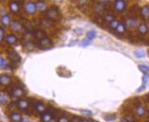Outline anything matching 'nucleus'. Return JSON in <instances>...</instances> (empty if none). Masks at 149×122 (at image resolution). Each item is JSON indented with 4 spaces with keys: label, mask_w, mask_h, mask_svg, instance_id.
<instances>
[{
    "label": "nucleus",
    "mask_w": 149,
    "mask_h": 122,
    "mask_svg": "<svg viewBox=\"0 0 149 122\" xmlns=\"http://www.w3.org/2000/svg\"><path fill=\"white\" fill-rule=\"evenodd\" d=\"M10 30L14 32H17V33H20L21 31L23 29V25L18 21H13L11 22L10 25Z\"/></svg>",
    "instance_id": "8"
},
{
    "label": "nucleus",
    "mask_w": 149,
    "mask_h": 122,
    "mask_svg": "<svg viewBox=\"0 0 149 122\" xmlns=\"http://www.w3.org/2000/svg\"><path fill=\"white\" fill-rule=\"evenodd\" d=\"M118 24H119V22L117 20H116L115 18H114V20H112V21H111L110 23V28L112 29V30H116Z\"/></svg>",
    "instance_id": "29"
},
{
    "label": "nucleus",
    "mask_w": 149,
    "mask_h": 122,
    "mask_svg": "<svg viewBox=\"0 0 149 122\" xmlns=\"http://www.w3.org/2000/svg\"><path fill=\"white\" fill-rule=\"evenodd\" d=\"M71 121H94V120H86L84 118L80 117L74 116L72 118Z\"/></svg>",
    "instance_id": "28"
},
{
    "label": "nucleus",
    "mask_w": 149,
    "mask_h": 122,
    "mask_svg": "<svg viewBox=\"0 0 149 122\" xmlns=\"http://www.w3.org/2000/svg\"><path fill=\"white\" fill-rule=\"evenodd\" d=\"M53 42L49 38L45 36L39 40V47L41 50H49L53 48Z\"/></svg>",
    "instance_id": "2"
},
{
    "label": "nucleus",
    "mask_w": 149,
    "mask_h": 122,
    "mask_svg": "<svg viewBox=\"0 0 149 122\" xmlns=\"http://www.w3.org/2000/svg\"><path fill=\"white\" fill-rule=\"evenodd\" d=\"M114 19V15H106L103 17L104 21L107 22V23H110V22Z\"/></svg>",
    "instance_id": "31"
},
{
    "label": "nucleus",
    "mask_w": 149,
    "mask_h": 122,
    "mask_svg": "<svg viewBox=\"0 0 149 122\" xmlns=\"http://www.w3.org/2000/svg\"><path fill=\"white\" fill-rule=\"evenodd\" d=\"M138 68L144 74H149V68L148 66H144V65H140L138 66Z\"/></svg>",
    "instance_id": "27"
},
{
    "label": "nucleus",
    "mask_w": 149,
    "mask_h": 122,
    "mask_svg": "<svg viewBox=\"0 0 149 122\" xmlns=\"http://www.w3.org/2000/svg\"><path fill=\"white\" fill-rule=\"evenodd\" d=\"M6 41L8 45H13V44H15L17 42L18 39H17L16 36L14 35V34H9L6 36Z\"/></svg>",
    "instance_id": "13"
},
{
    "label": "nucleus",
    "mask_w": 149,
    "mask_h": 122,
    "mask_svg": "<svg viewBox=\"0 0 149 122\" xmlns=\"http://www.w3.org/2000/svg\"><path fill=\"white\" fill-rule=\"evenodd\" d=\"M23 49L27 52H31L34 49V43L31 40L27 41L23 45Z\"/></svg>",
    "instance_id": "20"
},
{
    "label": "nucleus",
    "mask_w": 149,
    "mask_h": 122,
    "mask_svg": "<svg viewBox=\"0 0 149 122\" xmlns=\"http://www.w3.org/2000/svg\"><path fill=\"white\" fill-rule=\"evenodd\" d=\"M58 121H59V122H67V121H68V119H67L66 117L63 116V117H61L59 118Z\"/></svg>",
    "instance_id": "38"
},
{
    "label": "nucleus",
    "mask_w": 149,
    "mask_h": 122,
    "mask_svg": "<svg viewBox=\"0 0 149 122\" xmlns=\"http://www.w3.org/2000/svg\"><path fill=\"white\" fill-rule=\"evenodd\" d=\"M105 120H106V121H114V120L116 119V115L109 114V115H107V117H105Z\"/></svg>",
    "instance_id": "34"
},
{
    "label": "nucleus",
    "mask_w": 149,
    "mask_h": 122,
    "mask_svg": "<svg viewBox=\"0 0 149 122\" xmlns=\"http://www.w3.org/2000/svg\"><path fill=\"white\" fill-rule=\"evenodd\" d=\"M34 109L36 110V112L42 114L45 111H46V108L45 104L41 102H37L34 104Z\"/></svg>",
    "instance_id": "12"
},
{
    "label": "nucleus",
    "mask_w": 149,
    "mask_h": 122,
    "mask_svg": "<svg viewBox=\"0 0 149 122\" xmlns=\"http://www.w3.org/2000/svg\"><path fill=\"white\" fill-rule=\"evenodd\" d=\"M140 15L142 18L144 20H147L149 18V6H144L141 8L140 10Z\"/></svg>",
    "instance_id": "14"
},
{
    "label": "nucleus",
    "mask_w": 149,
    "mask_h": 122,
    "mask_svg": "<svg viewBox=\"0 0 149 122\" xmlns=\"http://www.w3.org/2000/svg\"><path fill=\"white\" fill-rule=\"evenodd\" d=\"M10 101V97L6 93L0 92V104H7Z\"/></svg>",
    "instance_id": "15"
},
{
    "label": "nucleus",
    "mask_w": 149,
    "mask_h": 122,
    "mask_svg": "<svg viewBox=\"0 0 149 122\" xmlns=\"http://www.w3.org/2000/svg\"><path fill=\"white\" fill-rule=\"evenodd\" d=\"M98 3H107V1H108V0H98Z\"/></svg>",
    "instance_id": "41"
},
{
    "label": "nucleus",
    "mask_w": 149,
    "mask_h": 122,
    "mask_svg": "<svg viewBox=\"0 0 149 122\" xmlns=\"http://www.w3.org/2000/svg\"><path fill=\"white\" fill-rule=\"evenodd\" d=\"M3 37H4V32L1 27H0V43L3 40Z\"/></svg>",
    "instance_id": "37"
},
{
    "label": "nucleus",
    "mask_w": 149,
    "mask_h": 122,
    "mask_svg": "<svg viewBox=\"0 0 149 122\" xmlns=\"http://www.w3.org/2000/svg\"><path fill=\"white\" fill-rule=\"evenodd\" d=\"M32 33H33V36H34V37H35L36 39H38V40H40V39L43 38V37L46 36L45 32L44 31L41 30L34 31Z\"/></svg>",
    "instance_id": "19"
},
{
    "label": "nucleus",
    "mask_w": 149,
    "mask_h": 122,
    "mask_svg": "<svg viewBox=\"0 0 149 122\" xmlns=\"http://www.w3.org/2000/svg\"><path fill=\"white\" fill-rule=\"evenodd\" d=\"M25 92L21 87H15L12 89L11 96L15 98H22L25 96Z\"/></svg>",
    "instance_id": "5"
},
{
    "label": "nucleus",
    "mask_w": 149,
    "mask_h": 122,
    "mask_svg": "<svg viewBox=\"0 0 149 122\" xmlns=\"http://www.w3.org/2000/svg\"><path fill=\"white\" fill-rule=\"evenodd\" d=\"M145 89H146V87H145L144 85H142L141 87H140V88L138 89V90H137V92H143L144 90H145Z\"/></svg>",
    "instance_id": "39"
},
{
    "label": "nucleus",
    "mask_w": 149,
    "mask_h": 122,
    "mask_svg": "<svg viewBox=\"0 0 149 122\" xmlns=\"http://www.w3.org/2000/svg\"><path fill=\"white\" fill-rule=\"evenodd\" d=\"M148 31V27L146 24H141L138 27V32H139V34H142V35H145V34H147Z\"/></svg>",
    "instance_id": "21"
},
{
    "label": "nucleus",
    "mask_w": 149,
    "mask_h": 122,
    "mask_svg": "<svg viewBox=\"0 0 149 122\" xmlns=\"http://www.w3.org/2000/svg\"><path fill=\"white\" fill-rule=\"evenodd\" d=\"M148 80H149V74H144L142 77L143 83L145 85V84H146L147 82H148Z\"/></svg>",
    "instance_id": "36"
},
{
    "label": "nucleus",
    "mask_w": 149,
    "mask_h": 122,
    "mask_svg": "<svg viewBox=\"0 0 149 122\" xmlns=\"http://www.w3.org/2000/svg\"><path fill=\"white\" fill-rule=\"evenodd\" d=\"M114 7L115 9L118 12L124 11L126 8V2L124 0H116L115 3H114Z\"/></svg>",
    "instance_id": "7"
},
{
    "label": "nucleus",
    "mask_w": 149,
    "mask_h": 122,
    "mask_svg": "<svg viewBox=\"0 0 149 122\" xmlns=\"http://www.w3.org/2000/svg\"><path fill=\"white\" fill-rule=\"evenodd\" d=\"M8 56L10 61L14 63H19L21 61V57L13 49L8 50Z\"/></svg>",
    "instance_id": "3"
},
{
    "label": "nucleus",
    "mask_w": 149,
    "mask_h": 122,
    "mask_svg": "<svg viewBox=\"0 0 149 122\" xmlns=\"http://www.w3.org/2000/svg\"><path fill=\"white\" fill-rule=\"evenodd\" d=\"M135 55H136V57L138 58H142L145 56V53L144 51H141V50H137L134 52Z\"/></svg>",
    "instance_id": "30"
},
{
    "label": "nucleus",
    "mask_w": 149,
    "mask_h": 122,
    "mask_svg": "<svg viewBox=\"0 0 149 122\" xmlns=\"http://www.w3.org/2000/svg\"><path fill=\"white\" fill-rule=\"evenodd\" d=\"M137 23H138L137 20L133 19V18H131V19L129 20V21H128V25H129V26L130 27H136L137 25Z\"/></svg>",
    "instance_id": "32"
},
{
    "label": "nucleus",
    "mask_w": 149,
    "mask_h": 122,
    "mask_svg": "<svg viewBox=\"0 0 149 122\" xmlns=\"http://www.w3.org/2000/svg\"><path fill=\"white\" fill-rule=\"evenodd\" d=\"M36 3L32 1H29V2L27 3V4L25 5V11L27 15H33L36 13Z\"/></svg>",
    "instance_id": "6"
},
{
    "label": "nucleus",
    "mask_w": 149,
    "mask_h": 122,
    "mask_svg": "<svg viewBox=\"0 0 149 122\" xmlns=\"http://www.w3.org/2000/svg\"><path fill=\"white\" fill-rule=\"evenodd\" d=\"M12 1H17V2H18V3H23V1H24V0H12Z\"/></svg>",
    "instance_id": "42"
},
{
    "label": "nucleus",
    "mask_w": 149,
    "mask_h": 122,
    "mask_svg": "<svg viewBox=\"0 0 149 122\" xmlns=\"http://www.w3.org/2000/svg\"><path fill=\"white\" fill-rule=\"evenodd\" d=\"M8 67V63L5 58L0 57V70H5Z\"/></svg>",
    "instance_id": "23"
},
{
    "label": "nucleus",
    "mask_w": 149,
    "mask_h": 122,
    "mask_svg": "<svg viewBox=\"0 0 149 122\" xmlns=\"http://www.w3.org/2000/svg\"><path fill=\"white\" fill-rule=\"evenodd\" d=\"M1 23L3 26L5 27L9 26L10 23H11V19H10V17L9 16V15H3L1 18Z\"/></svg>",
    "instance_id": "17"
},
{
    "label": "nucleus",
    "mask_w": 149,
    "mask_h": 122,
    "mask_svg": "<svg viewBox=\"0 0 149 122\" xmlns=\"http://www.w3.org/2000/svg\"><path fill=\"white\" fill-rule=\"evenodd\" d=\"M36 10H39L40 12H44L46 11L47 10V5L46 3L43 1H38L36 3Z\"/></svg>",
    "instance_id": "18"
},
{
    "label": "nucleus",
    "mask_w": 149,
    "mask_h": 122,
    "mask_svg": "<svg viewBox=\"0 0 149 122\" xmlns=\"http://www.w3.org/2000/svg\"><path fill=\"white\" fill-rule=\"evenodd\" d=\"M136 113L138 116L142 117L145 114V109L143 106H138L136 109Z\"/></svg>",
    "instance_id": "25"
},
{
    "label": "nucleus",
    "mask_w": 149,
    "mask_h": 122,
    "mask_svg": "<svg viewBox=\"0 0 149 122\" xmlns=\"http://www.w3.org/2000/svg\"><path fill=\"white\" fill-rule=\"evenodd\" d=\"M17 107L19 108V109L21 110V111H25L27 109L29 106V102L28 101L24 99H20L17 101Z\"/></svg>",
    "instance_id": "11"
},
{
    "label": "nucleus",
    "mask_w": 149,
    "mask_h": 122,
    "mask_svg": "<svg viewBox=\"0 0 149 122\" xmlns=\"http://www.w3.org/2000/svg\"><path fill=\"white\" fill-rule=\"evenodd\" d=\"M86 38L89 40H92L93 39H94L96 38V32L93 30L88 31L86 33Z\"/></svg>",
    "instance_id": "26"
},
{
    "label": "nucleus",
    "mask_w": 149,
    "mask_h": 122,
    "mask_svg": "<svg viewBox=\"0 0 149 122\" xmlns=\"http://www.w3.org/2000/svg\"><path fill=\"white\" fill-rule=\"evenodd\" d=\"M47 18L50 21H58L61 18V15L58 8L56 7H51L45 11Z\"/></svg>",
    "instance_id": "1"
},
{
    "label": "nucleus",
    "mask_w": 149,
    "mask_h": 122,
    "mask_svg": "<svg viewBox=\"0 0 149 122\" xmlns=\"http://www.w3.org/2000/svg\"><path fill=\"white\" fill-rule=\"evenodd\" d=\"M12 81V78L9 75H0V85L7 86Z\"/></svg>",
    "instance_id": "10"
},
{
    "label": "nucleus",
    "mask_w": 149,
    "mask_h": 122,
    "mask_svg": "<svg viewBox=\"0 0 149 122\" xmlns=\"http://www.w3.org/2000/svg\"><path fill=\"white\" fill-rule=\"evenodd\" d=\"M9 8L13 13H18L20 11V3L17 2V1H11L9 3Z\"/></svg>",
    "instance_id": "9"
},
{
    "label": "nucleus",
    "mask_w": 149,
    "mask_h": 122,
    "mask_svg": "<svg viewBox=\"0 0 149 122\" xmlns=\"http://www.w3.org/2000/svg\"><path fill=\"white\" fill-rule=\"evenodd\" d=\"M88 0H78L79 4H81V5L85 4V3H86L88 2Z\"/></svg>",
    "instance_id": "40"
},
{
    "label": "nucleus",
    "mask_w": 149,
    "mask_h": 122,
    "mask_svg": "<svg viewBox=\"0 0 149 122\" xmlns=\"http://www.w3.org/2000/svg\"><path fill=\"white\" fill-rule=\"evenodd\" d=\"M116 0H108V1H110V2H114V1H115Z\"/></svg>",
    "instance_id": "43"
},
{
    "label": "nucleus",
    "mask_w": 149,
    "mask_h": 122,
    "mask_svg": "<svg viewBox=\"0 0 149 122\" xmlns=\"http://www.w3.org/2000/svg\"><path fill=\"white\" fill-rule=\"evenodd\" d=\"M90 41L91 40H89L88 39H86V40H84L82 41V42H81L80 46H82V47H86V46L90 45V44H91Z\"/></svg>",
    "instance_id": "33"
},
{
    "label": "nucleus",
    "mask_w": 149,
    "mask_h": 122,
    "mask_svg": "<svg viewBox=\"0 0 149 122\" xmlns=\"http://www.w3.org/2000/svg\"><path fill=\"white\" fill-rule=\"evenodd\" d=\"M10 119L13 122L22 121V116L19 113H12L10 115Z\"/></svg>",
    "instance_id": "16"
},
{
    "label": "nucleus",
    "mask_w": 149,
    "mask_h": 122,
    "mask_svg": "<svg viewBox=\"0 0 149 122\" xmlns=\"http://www.w3.org/2000/svg\"><path fill=\"white\" fill-rule=\"evenodd\" d=\"M116 31L117 32L118 34H123L126 31V27L124 24L119 23L116 29Z\"/></svg>",
    "instance_id": "24"
},
{
    "label": "nucleus",
    "mask_w": 149,
    "mask_h": 122,
    "mask_svg": "<svg viewBox=\"0 0 149 122\" xmlns=\"http://www.w3.org/2000/svg\"><path fill=\"white\" fill-rule=\"evenodd\" d=\"M55 1H59V0H55Z\"/></svg>",
    "instance_id": "44"
},
{
    "label": "nucleus",
    "mask_w": 149,
    "mask_h": 122,
    "mask_svg": "<svg viewBox=\"0 0 149 122\" xmlns=\"http://www.w3.org/2000/svg\"><path fill=\"white\" fill-rule=\"evenodd\" d=\"M80 112L81 114L84 115H87V116L92 115V112L90 111H89V110H81Z\"/></svg>",
    "instance_id": "35"
},
{
    "label": "nucleus",
    "mask_w": 149,
    "mask_h": 122,
    "mask_svg": "<svg viewBox=\"0 0 149 122\" xmlns=\"http://www.w3.org/2000/svg\"><path fill=\"white\" fill-rule=\"evenodd\" d=\"M41 119L44 122H52L54 121L55 117L53 114L50 111H45L42 114H41Z\"/></svg>",
    "instance_id": "4"
},
{
    "label": "nucleus",
    "mask_w": 149,
    "mask_h": 122,
    "mask_svg": "<svg viewBox=\"0 0 149 122\" xmlns=\"http://www.w3.org/2000/svg\"><path fill=\"white\" fill-rule=\"evenodd\" d=\"M94 12L95 13H98V14H101L102 13H103V11L105 10V7H104L103 3H98L95 6L94 8Z\"/></svg>",
    "instance_id": "22"
}]
</instances>
